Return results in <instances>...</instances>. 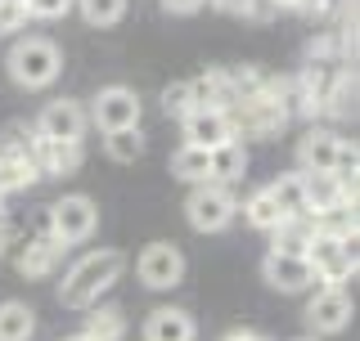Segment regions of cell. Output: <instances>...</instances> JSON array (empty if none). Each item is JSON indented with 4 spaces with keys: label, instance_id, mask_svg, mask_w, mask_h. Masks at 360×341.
Segmentation results:
<instances>
[{
    "label": "cell",
    "instance_id": "6da1fadb",
    "mask_svg": "<svg viewBox=\"0 0 360 341\" xmlns=\"http://www.w3.org/2000/svg\"><path fill=\"white\" fill-rule=\"evenodd\" d=\"M122 274H127V256H122L117 247H99V252L82 256L63 274L59 301L68 305V310H90V305H99V297H104Z\"/></svg>",
    "mask_w": 360,
    "mask_h": 341
},
{
    "label": "cell",
    "instance_id": "7a4b0ae2",
    "mask_svg": "<svg viewBox=\"0 0 360 341\" xmlns=\"http://www.w3.org/2000/svg\"><path fill=\"white\" fill-rule=\"evenodd\" d=\"M5 72L18 90H45L63 72V50L50 36H18L5 54Z\"/></svg>",
    "mask_w": 360,
    "mask_h": 341
},
{
    "label": "cell",
    "instance_id": "3957f363",
    "mask_svg": "<svg viewBox=\"0 0 360 341\" xmlns=\"http://www.w3.org/2000/svg\"><path fill=\"white\" fill-rule=\"evenodd\" d=\"M307 265L320 288H347V279H356V238H333L315 225V238L307 247Z\"/></svg>",
    "mask_w": 360,
    "mask_h": 341
},
{
    "label": "cell",
    "instance_id": "277c9868",
    "mask_svg": "<svg viewBox=\"0 0 360 341\" xmlns=\"http://www.w3.org/2000/svg\"><path fill=\"white\" fill-rule=\"evenodd\" d=\"M239 215V198H234L230 185H217V180H207V185H194L185 198V220L194 225L198 234H221L230 229V220Z\"/></svg>",
    "mask_w": 360,
    "mask_h": 341
},
{
    "label": "cell",
    "instance_id": "5b68a950",
    "mask_svg": "<svg viewBox=\"0 0 360 341\" xmlns=\"http://www.w3.org/2000/svg\"><path fill=\"white\" fill-rule=\"evenodd\" d=\"M95 229H99V207L86 198V193H68V198H59L50 207V234L59 238L63 247L95 238Z\"/></svg>",
    "mask_w": 360,
    "mask_h": 341
},
{
    "label": "cell",
    "instance_id": "8992f818",
    "mask_svg": "<svg viewBox=\"0 0 360 341\" xmlns=\"http://www.w3.org/2000/svg\"><path fill=\"white\" fill-rule=\"evenodd\" d=\"M135 274L149 292H172L185 283V252L176 243H149L135 256Z\"/></svg>",
    "mask_w": 360,
    "mask_h": 341
},
{
    "label": "cell",
    "instance_id": "52a82bcc",
    "mask_svg": "<svg viewBox=\"0 0 360 341\" xmlns=\"http://www.w3.org/2000/svg\"><path fill=\"white\" fill-rule=\"evenodd\" d=\"M230 117H234V131L239 135H257V140H275L279 131L292 121V112L284 108V99H279V81L270 95L262 99H252V104H239V108H230Z\"/></svg>",
    "mask_w": 360,
    "mask_h": 341
},
{
    "label": "cell",
    "instance_id": "ba28073f",
    "mask_svg": "<svg viewBox=\"0 0 360 341\" xmlns=\"http://www.w3.org/2000/svg\"><path fill=\"white\" fill-rule=\"evenodd\" d=\"M307 180V215L311 220H324V215L338 211H356V185L329 175V170H302Z\"/></svg>",
    "mask_w": 360,
    "mask_h": 341
},
{
    "label": "cell",
    "instance_id": "9c48e42d",
    "mask_svg": "<svg viewBox=\"0 0 360 341\" xmlns=\"http://www.w3.org/2000/svg\"><path fill=\"white\" fill-rule=\"evenodd\" d=\"M140 95L131 86H104L95 95V104L86 108V121H95L99 131H122V126H140Z\"/></svg>",
    "mask_w": 360,
    "mask_h": 341
},
{
    "label": "cell",
    "instance_id": "30bf717a",
    "mask_svg": "<svg viewBox=\"0 0 360 341\" xmlns=\"http://www.w3.org/2000/svg\"><path fill=\"white\" fill-rule=\"evenodd\" d=\"M180 131H185V144H194V149H221V144L239 140V131H234V117L225 108H189L185 117H180Z\"/></svg>",
    "mask_w": 360,
    "mask_h": 341
},
{
    "label": "cell",
    "instance_id": "8fae6325",
    "mask_svg": "<svg viewBox=\"0 0 360 341\" xmlns=\"http://www.w3.org/2000/svg\"><path fill=\"white\" fill-rule=\"evenodd\" d=\"M41 135V140H63V144H82L90 121H86V108L77 104V99H50V104L41 108L37 126H32Z\"/></svg>",
    "mask_w": 360,
    "mask_h": 341
},
{
    "label": "cell",
    "instance_id": "7c38bea8",
    "mask_svg": "<svg viewBox=\"0 0 360 341\" xmlns=\"http://www.w3.org/2000/svg\"><path fill=\"white\" fill-rule=\"evenodd\" d=\"M307 323H311V337L347 333V323H352V292L347 288H320L307 305Z\"/></svg>",
    "mask_w": 360,
    "mask_h": 341
},
{
    "label": "cell",
    "instance_id": "4fadbf2b",
    "mask_svg": "<svg viewBox=\"0 0 360 341\" xmlns=\"http://www.w3.org/2000/svg\"><path fill=\"white\" fill-rule=\"evenodd\" d=\"M262 279H266L275 292H288V297H297V292L315 288V274H311L307 256H288V252H266Z\"/></svg>",
    "mask_w": 360,
    "mask_h": 341
},
{
    "label": "cell",
    "instance_id": "5bb4252c",
    "mask_svg": "<svg viewBox=\"0 0 360 341\" xmlns=\"http://www.w3.org/2000/svg\"><path fill=\"white\" fill-rule=\"evenodd\" d=\"M32 162H37L41 175H77L86 162L82 144H63V140H41L32 135Z\"/></svg>",
    "mask_w": 360,
    "mask_h": 341
},
{
    "label": "cell",
    "instance_id": "9a60e30c",
    "mask_svg": "<svg viewBox=\"0 0 360 341\" xmlns=\"http://www.w3.org/2000/svg\"><path fill=\"white\" fill-rule=\"evenodd\" d=\"M194 337H198V323L180 305H158L144 319V341H194Z\"/></svg>",
    "mask_w": 360,
    "mask_h": 341
},
{
    "label": "cell",
    "instance_id": "2e32d148",
    "mask_svg": "<svg viewBox=\"0 0 360 341\" xmlns=\"http://www.w3.org/2000/svg\"><path fill=\"white\" fill-rule=\"evenodd\" d=\"M63 252H68V247H63L54 234L32 238V243H22V252H18V274H22V279H45V274H54V269H59V260H63Z\"/></svg>",
    "mask_w": 360,
    "mask_h": 341
},
{
    "label": "cell",
    "instance_id": "e0dca14e",
    "mask_svg": "<svg viewBox=\"0 0 360 341\" xmlns=\"http://www.w3.org/2000/svg\"><path fill=\"white\" fill-rule=\"evenodd\" d=\"M338 140H342L338 131H329V126H311V131L297 140V170H333Z\"/></svg>",
    "mask_w": 360,
    "mask_h": 341
},
{
    "label": "cell",
    "instance_id": "ac0fdd59",
    "mask_svg": "<svg viewBox=\"0 0 360 341\" xmlns=\"http://www.w3.org/2000/svg\"><path fill=\"white\" fill-rule=\"evenodd\" d=\"M189 99H194V108H234V86H230V72L225 67H212V72H202L189 81Z\"/></svg>",
    "mask_w": 360,
    "mask_h": 341
},
{
    "label": "cell",
    "instance_id": "d6986e66",
    "mask_svg": "<svg viewBox=\"0 0 360 341\" xmlns=\"http://www.w3.org/2000/svg\"><path fill=\"white\" fill-rule=\"evenodd\" d=\"M243 170H248V149L239 140L207 153V180H217V185H234V180H243Z\"/></svg>",
    "mask_w": 360,
    "mask_h": 341
},
{
    "label": "cell",
    "instance_id": "ffe728a7",
    "mask_svg": "<svg viewBox=\"0 0 360 341\" xmlns=\"http://www.w3.org/2000/svg\"><path fill=\"white\" fill-rule=\"evenodd\" d=\"M239 211H243V220L252 225V229H262V234H275L279 225L288 220V215L279 211V202L270 198V189H252V193L243 198V207H239Z\"/></svg>",
    "mask_w": 360,
    "mask_h": 341
},
{
    "label": "cell",
    "instance_id": "44dd1931",
    "mask_svg": "<svg viewBox=\"0 0 360 341\" xmlns=\"http://www.w3.org/2000/svg\"><path fill=\"white\" fill-rule=\"evenodd\" d=\"M270 238H275V243H270V252L307 256V247H311V238H315V220H311V215H288V220L279 225Z\"/></svg>",
    "mask_w": 360,
    "mask_h": 341
},
{
    "label": "cell",
    "instance_id": "7402d4cb",
    "mask_svg": "<svg viewBox=\"0 0 360 341\" xmlns=\"http://www.w3.org/2000/svg\"><path fill=\"white\" fill-rule=\"evenodd\" d=\"M82 337H90V341H122L127 337V314H122L117 305H90Z\"/></svg>",
    "mask_w": 360,
    "mask_h": 341
},
{
    "label": "cell",
    "instance_id": "603a6c76",
    "mask_svg": "<svg viewBox=\"0 0 360 341\" xmlns=\"http://www.w3.org/2000/svg\"><path fill=\"white\" fill-rule=\"evenodd\" d=\"M270 198L279 202V211L284 215H307V180H302V170H284L279 180H270Z\"/></svg>",
    "mask_w": 360,
    "mask_h": 341
},
{
    "label": "cell",
    "instance_id": "cb8c5ba5",
    "mask_svg": "<svg viewBox=\"0 0 360 341\" xmlns=\"http://www.w3.org/2000/svg\"><path fill=\"white\" fill-rule=\"evenodd\" d=\"M32 333H37V310L27 301L0 305V341H32Z\"/></svg>",
    "mask_w": 360,
    "mask_h": 341
},
{
    "label": "cell",
    "instance_id": "d4e9b609",
    "mask_svg": "<svg viewBox=\"0 0 360 341\" xmlns=\"http://www.w3.org/2000/svg\"><path fill=\"white\" fill-rule=\"evenodd\" d=\"M172 175L185 180V185H207V149L180 144V149L172 153Z\"/></svg>",
    "mask_w": 360,
    "mask_h": 341
},
{
    "label": "cell",
    "instance_id": "484cf974",
    "mask_svg": "<svg viewBox=\"0 0 360 341\" xmlns=\"http://www.w3.org/2000/svg\"><path fill=\"white\" fill-rule=\"evenodd\" d=\"M72 9L86 18V27H117L127 18V0H72Z\"/></svg>",
    "mask_w": 360,
    "mask_h": 341
},
{
    "label": "cell",
    "instance_id": "4316f807",
    "mask_svg": "<svg viewBox=\"0 0 360 341\" xmlns=\"http://www.w3.org/2000/svg\"><path fill=\"white\" fill-rule=\"evenodd\" d=\"M104 153L112 157V162H135V157H144V131L140 126L108 131L104 135Z\"/></svg>",
    "mask_w": 360,
    "mask_h": 341
},
{
    "label": "cell",
    "instance_id": "83f0119b",
    "mask_svg": "<svg viewBox=\"0 0 360 341\" xmlns=\"http://www.w3.org/2000/svg\"><path fill=\"white\" fill-rule=\"evenodd\" d=\"M189 108H194V99H189V81H172L162 90V112H167V117H185Z\"/></svg>",
    "mask_w": 360,
    "mask_h": 341
},
{
    "label": "cell",
    "instance_id": "f1b7e54d",
    "mask_svg": "<svg viewBox=\"0 0 360 341\" xmlns=\"http://www.w3.org/2000/svg\"><path fill=\"white\" fill-rule=\"evenodd\" d=\"M356 162H360L356 144H352V140H338V157H333V170H329V175L347 180V185H356Z\"/></svg>",
    "mask_w": 360,
    "mask_h": 341
},
{
    "label": "cell",
    "instance_id": "f546056e",
    "mask_svg": "<svg viewBox=\"0 0 360 341\" xmlns=\"http://www.w3.org/2000/svg\"><path fill=\"white\" fill-rule=\"evenodd\" d=\"M27 27V9L22 0H0V36H18Z\"/></svg>",
    "mask_w": 360,
    "mask_h": 341
},
{
    "label": "cell",
    "instance_id": "4dcf8cb0",
    "mask_svg": "<svg viewBox=\"0 0 360 341\" xmlns=\"http://www.w3.org/2000/svg\"><path fill=\"white\" fill-rule=\"evenodd\" d=\"M22 9H27V18H41V22H50V18H63V14H72V0H22Z\"/></svg>",
    "mask_w": 360,
    "mask_h": 341
},
{
    "label": "cell",
    "instance_id": "1f68e13d",
    "mask_svg": "<svg viewBox=\"0 0 360 341\" xmlns=\"http://www.w3.org/2000/svg\"><path fill=\"white\" fill-rule=\"evenodd\" d=\"M202 5H207V0H162L167 14H180V18H185V14H198Z\"/></svg>",
    "mask_w": 360,
    "mask_h": 341
},
{
    "label": "cell",
    "instance_id": "d6a6232c",
    "mask_svg": "<svg viewBox=\"0 0 360 341\" xmlns=\"http://www.w3.org/2000/svg\"><path fill=\"white\" fill-rule=\"evenodd\" d=\"M221 341H266L262 333H252V328H234L230 337H221Z\"/></svg>",
    "mask_w": 360,
    "mask_h": 341
},
{
    "label": "cell",
    "instance_id": "836d02e7",
    "mask_svg": "<svg viewBox=\"0 0 360 341\" xmlns=\"http://www.w3.org/2000/svg\"><path fill=\"white\" fill-rule=\"evenodd\" d=\"M270 9H297V0H270Z\"/></svg>",
    "mask_w": 360,
    "mask_h": 341
},
{
    "label": "cell",
    "instance_id": "e575fe53",
    "mask_svg": "<svg viewBox=\"0 0 360 341\" xmlns=\"http://www.w3.org/2000/svg\"><path fill=\"white\" fill-rule=\"evenodd\" d=\"M0 198H9V175H5V166H0Z\"/></svg>",
    "mask_w": 360,
    "mask_h": 341
},
{
    "label": "cell",
    "instance_id": "d590c367",
    "mask_svg": "<svg viewBox=\"0 0 360 341\" xmlns=\"http://www.w3.org/2000/svg\"><path fill=\"white\" fill-rule=\"evenodd\" d=\"M5 247H9V225H0V256H5Z\"/></svg>",
    "mask_w": 360,
    "mask_h": 341
},
{
    "label": "cell",
    "instance_id": "8d00e7d4",
    "mask_svg": "<svg viewBox=\"0 0 360 341\" xmlns=\"http://www.w3.org/2000/svg\"><path fill=\"white\" fill-rule=\"evenodd\" d=\"M63 341H90V337H82V333H77V337H63Z\"/></svg>",
    "mask_w": 360,
    "mask_h": 341
},
{
    "label": "cell",
    "instance_id": "74e56055",
    "mask_svg": "<svg viewBox=\"0 0 360 341\" xmlns=\"http://www.w3.org/2000/svg\"><path fill=\"white\" fill-rule=\"evenodd\" d=\"M0 225H5V198H0Z\"/></svg>",
    "mask_w": 360,
    "mask_h": 341
},
{
    "label": "cell",
    "instance_id": "f35d334b",
    "mask_svg": "<svg viewBox=\"0 0 360 341\" xmlns=\"http://www.w3.org/2000/svg\"><path fill=\"white\" fill-rule=\"evenodd\" d=\"M297 341H320V337H297Z\"/></svg>",
    "mask_w": 360,
    "mask_h": 341
}]
</instances>
